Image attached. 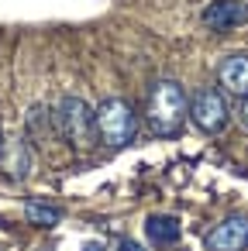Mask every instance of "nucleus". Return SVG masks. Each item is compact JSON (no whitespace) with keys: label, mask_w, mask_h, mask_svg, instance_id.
Returning <instances> with one entry per match:
<instances>
[{"label":"nucleus","mask_w":248,"mask_h":251,"mask_svg":"<svg viewBox=\"0 0 248 251\" xmlns=\"http://www.w3.org/2000/svg\"><path fill=\"white\" fill-rule=\"evenodd\" d=\"M186 121V93L179 83L172 79H162L152 86V97H148V127L152 134L159 138H172Z\"/></svg>","instance_id":"nucleus-1"},{"label":"nucleus","mask_w":248,"mask_h":251,"mask_svg":"<svg viewBox=\"0 0 248 251\" xmlns=\"http://www.w3.org/2000/svg\"><path fill=\"white\" fill-rule=\"evenodd\" d=\"M55 127L80 151H86V148L97 145V114L80 97H62V103L55 110Z\"/></svg>","instance_id":"nucleus-2"},{"label":"nucleus","mask_w":248,"mask_h":251,"mask_svg":"<svg viewBox=\"0 0 248 251\" xmlns=\"http://www.w3.org/2000/svg\"><path fill=\"white\" fill-rule=\"evenodd\" d=\"M97 134H100V141L110 145V148H124V145H131L135 134H138L135 107H131L128 100H121V97L104 100L100 110H97Z\"/></svg>","instance_id":"nucleus-3"},{"label":"nucleus","mask_w":248,"mask_h":251,"mask_svg":"<svg viewBox=\"0 0 248 251\" xmlns=\"http://www.w3.org/2000/svg\"><path fill=\"white\" fill-rule=\"evenodd\" d=\"M190 121L207 131V134H220L227 127V103L217 90H200L190 103Z\"/></svg>","instance_id":"nucleus-4"},{"label":"nucleus","mask_w":248,"mask_h":251,"mask_svg":"<svg viewBox=\"0 0 248 251\" xmlns=\"http://www.w3.org/2000/svg\"><path fill=\"white\" fill-rule=\"evenodd\" d=\"M200 21L210 31H234V28L248 25V4L245 0H214V4L203 7Z\"/></svg>","instance_id":"nucleus-5"},{"label":"nucleus","mask_w":248,"mask_h":251,"mask_svg":"<svg viewBox=\"0 0 248 251\" xmlns=\"http://www.w3.org/2000/svg\"><path fill=\"white\" fill-rule=\"evenodd\" d=\"M248 244V217L234 213L207 234V251H241Z\"/></svg>","instance_id":"nucleus-6"},{"label":"nucleus","mask_w":248,"mask_h":251,"mask_svg":"<svg viewBox=\"0 0 248 251\" xmlns=\"http://www.w3.org/2000/svg\"><path fill=\"white\" fill-rule=\"evenodd\" d=\"M217 76H220V86H224L227 93H234V97H248V55H245V52L227 55V59L220 62Z\"/></svg>","instance_id":"nucleus-7"},{"label":"nucleus","mask_w":248,"mask_h":251,"mask_svg":"<svg viewBox=\"0 0 248 251\" xmlns=\"http://www.w3.org/2000/svg\"><path fill=\"white\" fill-rule=\"evenodd\" d=\"M145 234H148V241H152L155 248H169V244L179 241L183 224H179V217H172V213H152V217L145 220Z\"/></svg>","instance_id":"nucleus-8"},{"label":"nucleus","mask_w":248,"mask_h":251,"mask_svg":"<svg viewBox=\"0 0 248 251\" xmlns=\"http://www.w3.org/2000/svg\"><path fill=\"white\" fill-rule=\"evenodd\" d=\"M4 165H7V172L14 176V179H28L31 176V145L28 141H11V145H4Z\"/></svg>","instance_id":"nucleus-9"},{"label":"nucleus","mask_w":248,"mask_h":251,"mask_svg":"<svg viewBox=\"0 0 248 251\" xmlns=\"http://www.w3.org/2000/svg\"><path fill=\"white\" fill-rule=\"evenodd\" d=\"M25 220L35 224V227H55L62 220V210L52 206V203H45V200H28L25 203Z\"/></svg>","instance_id":"nucleus-10"},{"label":"nucleus","mask_w":248,"mask_h":251,"mask_svg":"<svg viewBox=\"0 0 248 251\" xmlns=\"http://www.w3.org/2000/svg\"><path fill=\"white\" fill-rule=\"evenodd\" d=\"M28 131L35 134V138H52V117H49V110L42 107V103H35L31 110H28Z\"/></svg>","instance_id":"nucleus-11"},{"label":"nucleus","mask_w":248,"mask_h":251,"mask_svg":"<svg viewBox=\"0 0 248 251\" xmlns=\"http://www.w3.org/2000/svg\"><path fill=\"white\" fill-rule=\"evenodd\" d=\"M117 251H145V248H141L138 241H121V244H117Z\"/></svg>","instance_id":"nucleus-12"},{"label":"nucleus","mask_w":248,"mask_h":251,"mask_svg":"<svg viewBox=\"0 0 248 251\" xmlns=\"http://www.w3.org/2000/svg\"><path fill=\"white\" fill-rule=\"evenodd\" d=\"M241 121L248 124V97H245V103H241Z\"/></svg>","instance_id":"nucleus-13"},{"label":"nucleus","mask_w":248,"mask_h":251,"mask_svg":"<svg viewBox=\"0 0 248 251\" xmlns=\"http://www.w3.org/2000/svg\"><path fill=\"white\" fill-rule=\"evenodd\" d=\"M83 251H104V248H100V244H97V241H90V244H86V248H83Z\"/></svg>","instance_id":"nucleus-14"},{"label":"nucleus","mask_w":248,"mask_h":251,"mask_svg":"<svg viewBox=\"0 0 248 251\" xmlns=\"http://www.w3.org/2000/svg\"><path fill=\"white\" fill-rule=\"evenodd\" d=\"M0 155H4V131H0Z\"/></svg>","instance_id":"nucleus-15"}]
</instances>
